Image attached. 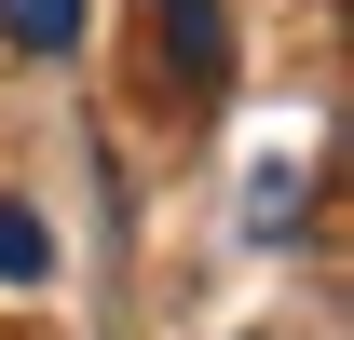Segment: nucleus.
I'll return each mask as SVG.
<instances>
[{"mask_svg": "<svg viewBox=\"0 0 354 340\" xmlns=\"http://www.w3.org/2000/svg\"><path fill=\"white\" fill-rule=\"evenodd\" d=\"M300 218H313V177H300V164H272V177H259V205H245V232H300Z\"/></svg>", "mask_w": 354, "mask_h": 340, "instance_id": "4", "label": "nucleus"}, {"mask_svg": "<svg viewBox=\"0 0 354 340\" xmlns=\"http://www.w3.org/2000/svg\"><path fill=\"white\" fill-rule=\"evenodd\" d=\"M41 272H55V232L28 205H0V286H41Z\"/></svg>", "mask_w": 354, "mask_h": 340, "instance_id": "3", "label": "nucleus"}, {"mask_svg": "<svg viewBox=\"0 0 354 340\" xmlns=\"http://www.w3.org/2000/svg\"><path fill=\"white\" fill-rule=\"evenodd\" d=\"M0 41L14 55H68L82 41V0H0Z\"/></svg>", "mask_w": 354, "mask_h": 340, "instance_id": "2", "label": "nucleus"}, {"mask_svg": "<svg viewBox=\"0 0 354 340\" xmlns=\"http://www.w3.org/2000/svg\"><path fill=\"white\" fill-rule=\"evenodd\" d=\"M150 14H164L177 82H191V95H218V82H232V14H218V0H150Z\"/></svg>", "mask_w": 354, "mask_h": 340, "instance_id": "1", "label": "nucleus"}]
</instances>
